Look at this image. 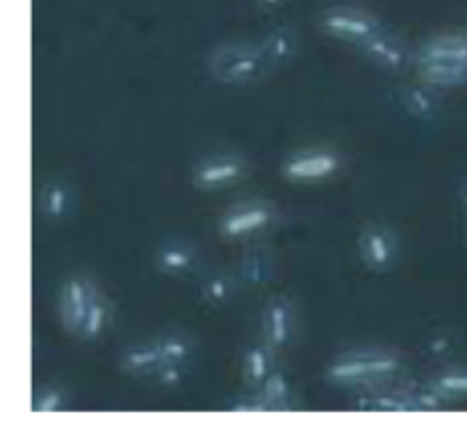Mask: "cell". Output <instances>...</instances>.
Returning <instances> with one entry per match:
<instances>
[{"label":"cell","instance_id":"9","mask_svg":"<svg viewBox=\"0 0 467 444\" xmlns=\"http://www.w3.org/2000/svg\"><path fill=\"white\" fill-rule=\"evenodd\" d=\"M360 260L372 272H388L397 260V237L390 228L374 226L363 228L358 237Z\"/></svg>","mask_w":467,"mask_h":444},{"label":"cell","instance_id":"6","mask_svg":"<svg viewBox=\"0 0 467 444\" xmlns=\"http://www.w3.org/2000/svg\"><path fill=\"white\" fill-rule=\"evenodd\" d=\"M246 173V160L242 155L222 153L210 155V158L201 160L192 171V182L199 190H219V187H228L233 182L242 181Z\"/></svg>","mask_w":467,"mask_h":444},{"label":"cell","instance_id":"5","mask_svg":"<svg viewBox=\"0 0 467 444\" xmlns=\"http://www.w3.org/2000/svg\"><path fill=\"white\" fill-rule=\"evenodd\" d=\"M274 219H276L274 205L265 203V201H249V203L235 205L223 214L222 222H219V235L226 237V240L255 235V232L272 226Z\"/></svg>","mask_w":467,"mask_h":444},{"label":"cell","instance_id":"20","mask_svg":"<svg viewBox=\"0 0 467 444\" xmlns=\"http://www.w3.org/2000/svg\"><path fill=\"white\" fill-rule=\"evenodd\" d=\"M258 395L263 397V401L267 404V410H285L290 408V399H292V386L287 381V377L278 369H274L269 374L267 381L258 387Z\"/></svg>","mask_w":467,"mask_h":444},{"label":"cell","instance_id":"21","mask_svg":"<svg viewBox=\"0 0 467 444\" xmlns=\"http://www.w3.org/2000/svg\"><path fill=\"white\" fill-rule=\"evenodd\" d=\"M108 326H109V304L103 294H99V292H96L94 301H91V305H89V313H87L85 324H82L78 337L94 342V340H99L105 331H108Z\"/></svg>","mask_w":467,"mask_h":444},{"label":"cell","instance_id":"27","mask_svg":"<svg viewBox=\"0 0 467 444\" xmlns=\"http://www.w3.org/2000/svg\"><path fill=\"white\" fill-rule=\"evenodd\" d=\"M185 372H187L185 367H171V365H162V367L155 372V377H158V381L162 383V386L173 387V386H178V383L182 381Z\"/></svg>","mask_w":467,"mask_h":444},{"label":"cell","instance_id":"19","mask_svg":"<svg viewBox=\"0 0 467 444\" xmlns=\"http://www.w3.org/2000/svg\"><path fill=\"white\" fill-rule=\"evenodd\" d=\"M356 408L374 410V413H406V410H415V406L413 401H410L409 390H401L360 397V399L356 401Z\"/></svg>","mask_w":467,"mask_h":444},{"label":"cell","instance_id":"14","mask_svg":"<svg viewBox=\"0 0 467 444\" xmlns=\"http://www.w3.org/2000/svg\"><path fill=\"white\" fill-rule=\"evenodd\" d=\"M41 214L50 222H62L68 214L73 212V205H76V196L68 182L64 181H50L48 185L41 190Z\"/></svg>","mask_w":467,"mask_h":444},{"label":"cell","instance_id":"2","mask_svg":"<svg viewBox=\"0 0 467 444\" xmlns=\"http://www.w3.org/2000/svg\"><path fill=\"white\" fill-rule=\"evenodd\" d=\"M401 372V358L390 351H349L328 365L327 378L336 386H372L395 378Z\"/></svg>","mask_w":467,"mask_h":444},{"label":"cell","instance_id":"24","mask_svg":"<svg viewBox=\"0 0 467 444\" xmlns=\"http://www.w3.org/2000/svg\"><path fill=\"white\" fill-rule=\"evenodd\" d=\"M203 299L208 301L210 305H223L233 299L235 294V283L226 276H210L208 281L203 283V290H201Z\"/></svg>","mask_w":467,"mask_h":444},{"label":"cell","instance_id":"17","mask_svg":"<svg viewBox=\"0 0 467 444\" xmlns=\"http://www.w3.org/2000/svg\"><path fill=\"white\" fill-rule=\"evenodd\" d=\"M401 105H404V109L410 117L420 119V121H431L438 114V98L433 94L431 85H427V82L409 87L404 96H401Z\"/></svg>","mask_w":467,"mask_h":444},{"label":"cell","instance_id":"1","mask_svg":"<svg viewBox=\"0 0 467 444\" xmlns=\"http://www.w3.org/2000/svg\"><path fill=\"white\" fill-rule=\"evenodd\" d=\"M418 73L431 87H459L467 82V35H441L418 50Z\"/></svg>","mask_w":467,"mask_h":444},{"label":"cell","instance_id":"10","mask_svg":"<svg viewBox=\"0 0 467 444\" xmlns=\"http://www.w3.org/2000/svg\"><path fill=\"white\" fill-rule=\"evenodd\" d=\"M358 48L369 62H374L377 67L386 68V71H392V73L401 71V68L406 67V62H409V50H406V46L401 44L395 35H390V32L386 30L369 36V39L363 41Z\"/></svg>","mask_w":467,"mask_h":444},{"label":"cell","instance_id":"18","mask_svg":"<svg viewBox=\"0 0 467 444\" xmlns=\"http://www.w3.org/2000/svg\"><path fill=\"white\" fill-rule=\"evenodd\" d=\"M158 342L160 349V367L162 365H171V367H185L194 358V342L187 336H178V333H171V336H162Z\"/></svg>","mask_w":467,"mask_h":444},{"label":"cell","instance_id":"22","mask_svg":"<svg viewBox=\"0 0 467 444\" xmlns=\"http://www.w3.org/2000/svg\"><path fill=\"white\" fill-rule=\"evenodd\" d=\"M274 276V263L269 253L265 251H251L244 260H242V278L251 285H263Z\"/></svg>","mask_w":467,"mask_h":444},{"label":"cell","instance_id":"25","mask_svg":"<svg viewBox=\"0 0 467 444\" xmlns=\"http://www.w3.org/2000/svg\"><path fill=\"white\" fill-rule=\"evenodd\" d=\"M67 408V395L59 387H41L32 401V410L36 413H57Z\"/></svg>","mask_w":467,"mask_h":444},{"label":"cell","instance_id":"11","mask_svg":"<svg viewBox=\"0 0 467 444\" xmlns=\"http://www.w3.org/2000/svg\"><path fill=\"white\" fill-rule=\"evenodd\" d=\"M295 333V310L287 299H272L263 315V336L272 349H285Z\"/></svg>","mask_w":467,"mask_h":444},{"label":"cell","instance_id":"26","mask_svg":"<svg viewBox=\"0 0 467 444\" xmlns=\"http://www.w3.org/2000/svg\"><path fill=\"white\" fill-rule=\"evenodd\" d=\"M409 395H410V401H413L415 410H438L447 404L445 397H442L431 383L422 387H415V390H409Z\"/></svg>","mask_w":467,"mask_h":444},{"label":"cell","instance_id":"23","mask_svg":"<svg viewBox=\"0 0 467 444\" xmlns=\"http://www.w3.org/2000/svg\"><path fill=\"white\" fill-rule=\"evenodd\" d=\"M431 386L445 397L447 401L465 399L467 397V369H451V372H442L431 381Z\"/></svg>","mask_w":467,"mask_h":444},{"label":"cell","instance_id":"13","mask_svg":"<svg viewBox=\"0 0 467 444\" xmlns=\"http://www.w3.org/2000/svg\"><path fill=\"white\" fill-rule=\"evenodd\" d=\"M158 342H135L121 354V369L130 377H155L160 369Z\"/></svg>","mask_w":467,"mask_h":444},{"label":"cell","instance_id":"28","mask_svg":"<svg viewBox=\"0 0 467 444\" xmlns=\"http://www.w3.org/2000/svg\"><path fill=\"white\" fill-rule=\"evenodd\" d=\"M255 3H258L263 9H278L281 5H285L287 0H255Z\"/></svg>","mask_w":467,"mask_h":444},{"label":"cell","instance_id":"29","mask_svg":"<svg viewBox=\"0 0 467 444\" xmlns=\"http://www.w3.org/2000/svg\"><path fill=\"white\" fill-rule=\"evenodd\" d=\"M465 35H467V30H465Z\"/></svg>","mask_w":467,"mask_h":444},{"label":"cell","instance_id":"7","mask_svg":"<svg viewBox=\"0 0 467 444\" xmlns=\"http://www.w3.org/2000/svg\"><path fill=\"white\" fill-rule=\"evenodd\" d=\"M342 169V158L333 150H306L283 164V176L292 182H319L336 176Z\"/></svg>","mask_w":467,"mask_h":444},{"label":"cell","instance_id":"16","mask_svg":"<svg viewBox=\"0 0 467 444\" xmlns=\"http://www.w3.org/2000/svg\"><path fill=\"white\" fill-rule=\"evenodd\" d=\"M260 48H263L269 67H285L296 53V35L290 27H276L260 41Z\"/></svg>","mask_w":467,"mask_h":444},{"label":"cell","instance_id":"3","mask_svg":"<svg viewBox=\"0 0 467 444\" xmlns=\"http://www.w3.org/2000/svg\"><path fill=\"white\" fill-rule=\"evenodd\" d=\"M208 67L214 80L233 87L255 85L272 68L260 44H244V41L214 48L208 57Z\"/></svg>","mask_w":467,"mask_h":444},{"label":"cell","instance_id":"12","mask_svg":"<svg viewBox=\"0 0 467 444\" xmlns=\"http://www.w3.org/2000/svg\"><path fill=\"white\" fill-rule=\"evenodd\" d=\"M160 272L169 274V276H190L199 269L201 255L194 244L185 240H167L158 249L155 255Z\"/></svg>","mask_w":467,"mask_h":444},{"label":"cell","instance_id":"8","mask_svg":"<svg viewBox=\"0 0 467 444\" xmlns=\"http://www.w3.org/2000/svg\"><path fill=\"white\" fill-rule=\"evenodd\" d=\"M96 292L99 290L94 283L85 276H71L64 283L62 296H59V317L68 333H76V336L80 333Z\"/></svg>","mask_w":467,"mask_h":444},{"label":"cell","instance_id":"4","mask_svg":"<svg viewBox=\"0 0 467 444\" xmlns=\"http://www.w3.org/2000/svg\"><path fill=\"white\" fill-rule=\"evenodd\" d=\"M322 30L328 36L360 46L383 30L377 16L358 7H331L322 14Z\"/></svg>","mask_w":467,"mask_h":444},{"label":"cell","instance_id":"15","mask_svg":"<svg viewBox=\"0 0 467 444\" xmlns=\"http://www.w3.org/2000/svg\"><path fill=\"white\" fill-rule=\"evenodd\" d=\"M274 351L276 349H272L267 342H263V345H254L244 351L242 372H244L246 383H249L251 387H255V390H258V387L267 381L269 374L276 369V365H274Z\"/></svg>","mask_w":467,"mask_h":444}]
</instances>
